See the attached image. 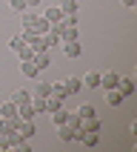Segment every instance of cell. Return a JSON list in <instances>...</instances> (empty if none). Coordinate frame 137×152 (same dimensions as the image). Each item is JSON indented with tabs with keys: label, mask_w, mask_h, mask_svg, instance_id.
Instances as JSON below:
<instances>
[{
	"label": "cell",
	"mask_w": 137,
	"mask_h": 152,
	"mask_svg": "<svg viewBox=\"0 0 137 152\" xmlns=\"http://www.w3.org/2000/svg\"><path fill=\"white\" fill-rule=\"evenodd\" d=\"M57 135H60V141L63 144H71V141H80V129H71V126H57Z\"/></svg>",
	"instance_id": "6da1fadb"
},
{
	"label": "cell",
	"mask_w": 137,
	"mask_h": 152,
	"mask_svg": "<svg viewBox=\"0 0 137 152\" xmlns=\"http://www.w3.org/2000/svg\"><path fill=\"white\" fill-rule=\"evenodd\" d=\"M63 52H66L68 60H74L83 55V46H80V40H63Z\"/></svg>",
	"instance_id": "7a4b0ae2"
},
{
	"label": "cell",
	"mask_w": 137,
	"mask_h": 152,
	"mask_svg": "<svg viewBox=\"0 0 137 152\" xmlns=\"http://www.w3.org/2000/svg\"><path fill=\"white\" fill-rule=\"evenodd\" d=\"M20 75H23V77H32V80H37V77H40V69L34 66V60H20Z\"/></svg>",
	"instance_id": "3957f363"
},
{
	"label": "cell",
	"mask_w": 137,
	"mask_h": 152,
	"mask_svg": "<svg viewBox=\"0 0 137 152\" xmlns=\"http://www.w3.org/2000/svg\"><path fill=\"white\" fill-rule=\"evenodd\" d=\"M32 60H34V66L40 69V72H43V69H49V63H51V58H49V49H37V52L32 55Z\"/></svg>",
	"instance_id": "277c9868"
},
{
	"label": "cell",
	"mask_w": 137,
	"mask_h": 152,
	"mask_svg": "<svg viewBox=\"0 0 137 152\" xmlns=\"http://www.w3.org/2000/svg\"><path fill=\"white\" fill-rule=\"evenodd\" d=\"M117 83H120V75L117 72H106V75H100V86L109 92V89H117Z\"/></svg>",
	"instance_id": "5b68a950"
},
{
	"label": "cell",
	"mask_w": 137,
	"mask_h": 152,
	"mask_svg": "<svg viewBox=\"0 0 137 152\" xmlns=\"http://www.w3.org/2000/svg\"><path fill=\"white\" fill-rule=\"evenodd\" d=\"M14 115H17V103L12 98H6V101L0 103V118H14Z\"/></svg>",
	"instance_id": "8992f818"
},
{
	"label": "cell",
	"mask_w": 137,
	"mask_h": 152,
	"mask_svg": "<svg viewBox=\"0 0 137 152\" xmlns=\"http://www.w3.org/2000/svg\"><path fill=\"white\" fill-rule=\"evenodd\" d=\"M117 89H120V95H123V98H131V95H134V80H131V77H120Z\"/></svg>",
	"instance_id": "52a82bcc"
},
{
	"label": "cell",
	"mask_w": 137,
	"mask_h": 152,
	"mask_svg": "<svg viewBox=\"0 0 137 152\" xmlns=\"http://www.w3.org/2000/svg\"><path fill=\"white\" fill-rule=\"evenodd\" d=\"M77 118H80V121H89V118H97V109H94L92 103H80V106H77Z\"/></svg>",
	"instance_id": "ba28073f"
},
{
	"label": "cell",
	"mask_w": 137,
	"mask_h": 152,
	"mask_svg": "<svg viewBox=\"0 0 137 152\" xmlns=\"http://www.w3.org/2000/svg\"><path fill=\"white\" fill-rule=\"evenodd\" d=\"M17 132H20V135L29 141V138L37 132V126H34V121H20V124H17Z\"/></svg>",
	"instance_id": "9c48e42d"
},
{
	"label": "cell",
	"mask_w": 137,
	"mask_h": 152,
	"mask_svg": "<svg viewBox=\"0 0 137 152\" xmlns=\"http://www.w3.org/2000/svg\"><path fill=\"white\" fill-rule=\"evenodd\" d=\"M80 80H83V86H89V89H97V86H100V72H86Z\"/></svg>",
	"instance_id": "30bf717a"
},
{
	"label": "cell",
	"mask_w": 137,
	"mask_h": 152,
	"mask_svg": "<svg viewBox=\"0 0 137 152\" xmlns=\"http://www.w3.org/2000/svg\"><path fill=\"white\" fill-rule=\"evenodd\" d=\"M43 17H46L49 23H57V20H63V12H60V6H46Z\"/></svg>",
	"instance_id": "8fae6325"
},
{
	"label": "cell",
	"mask_w": 137,
	"mask_h": 152,
	"mask_svg": "<svg viewBox=\"0 0 137 152\" xmlns=\"http://www.w3.org/2000/svg\"><path fill=\"white\" fill-rule=\"evenodd\" d=\"M32 29H34L37 34H46V32L51 29V23H49V20H46L43 15H37V17H34V26H32Z\"/></svg>",
	"instance_id": "7c38bea8"
},
{
	"label": "cell",
	"mask_w": 137,
	"mask_h": 152,
	"mask_svg": "<svg viewBox=\"0 0 137 152\" xmlns=\"http://www.w3.org/2000/svg\"><path fill=\"white\" fill-rule=\"evenodd\" d=\"M63 83H66V92L68 95H77L80 89H83V80H80V77H68V80H63Z\"/></svg>",
	"instance_id": "4fadbf2b"
},
{
	"label": "cell",
	"mask_w": 137,
	"mask_h": 152,
	"mask_svg": "<svg viewBox=\"0 0 137 152\" xmlns=\"http://www.w3.org/2000/svg\"><path fill=\"white\" fill-rule=\"evenodd\" d=\"M66 118H68V109H66V106H60V109L51 112V121H54V126H63V124H66Z\"/></svg>",
	"instance_id": "5bb4252c"
},
{
	"label": "cell",
	"mask_w": 137,
	"mask_h": 152,
	"mask_svg": "<svg viewBox=\"0 0 137 152\" xmlns=\"http://www.w3.org/2000/svg\"><path fill=\"white\" fill-rule=\"evenodd\" d=\"M32 109H34V115H46V98H37V95H32Z\"/></svg>",
	"instance_id": "9a60e30c"
},
{
	"label": "cell",
	"mask_w": 137,
	"mask_h": 152,
	"mask_svg": "<svg viewBox=\"0 0 137 152\" xmlns=\"http://www.w3.org/2000/svg\"><path fill=\"white\" fill-rule=\"evenodd\" d=\"M80 141H83L86 146H97V141H100V132H80Z\"/></svg>",
	"instance_id": "2e32d148"
},
{
	"label": "cell",
	"mask_w": 137,
	"mask_h": 152,
	"mask_svg": "<svg viewBox=\"0 0 137 152\" xmlns=\"http://www.w3.org/2000/svg\"><path fill=\"white\" fill-rule=\"evenodd\" d=\"M12 101H14L17 106H20V103H29V101H32V92H26V89H14V92H12Z\"/></svg>",
	"instance_id": "e0dca14e"
},
{
	"label": "cell",
	"mask_w": 137,
	"mask_h": 152,
	"mask_svg": "<svg viewBox=\"0 0 137 152\" xmlns=\"http://www.w3.org/2000/svg\"><path fill=\"white\" fill-rule=\"evenodd\" d=\"M106 101H109V106H120L126 98L120 95V89H109V92H106Z\"/></svg>",
	"instance_id": "ac0fdd59"
},
{
	"label": "cell",
	"mask_w": 137,
	"mask_h": 152,
	"mask_svg": "<svg viewBox=\"0 0 137 152\" xmlns=\"http://www.w3.org/2000/svg\"><path fill=\"white\" fill-rule=\"evenodd\" d=\"M51 95H57L60 101H66V98H68V92H66V83H63V80H54V83H51Z\"/></svg>",
	"instance_id": "d6986e66"
},
{
	"label": "cell",
	"mask_w": 137,
	"mask_h": 152,
	"mask_svg": "<svg viewBox=\"0 0 137 152\" xmlns=\"http://www.w3.org/2000/svg\"><path fill=\"white\" fill-rule=\"evenodd\" d=\"M17 115L23 121H34V109H32V103H20L17 106Z\"/></svg>",
	"instance_id": "ffe728a7"
},
{
	"label": "cell",
	"mask_w": 137,
	"mask_h": 152,
	"mask_svg": "<svg viewBox=\"0 0 137 152\" xmlns=\"http://www.w3.org/2000/svg\"><path fill=\"white\" fill-rule=\"evenodd\" d=\"M63 103H66V101H60L57 95H49V98H46V112L51 115V112H54V109H60Z\"/></svg>",
	"instance_id": "44dd1931"
},
{
	"label": "cell",
	"mask_w": 137,
	"mask_h": 152,
	"mask_svg": "<svg viewBox=\"0 0 137 152\" xmlns=\"http://www.w3.org/2000/svg\"><path fill=\"white\" fill-rule=\"evenodd\" d=\"M83 129H86V132H100V129H103V121L100 118H89V121H83Z\"/></svg>",
	"instance_id": "7402d4cb"
},
{
	"label": "cell",
	"mask_w": 137,
	"mask_h": 152,
	"mask_svg": "<svg viewBox=\"0 0 137 152\" xmlns=\"http://www.w3.org/2000/svg\"><path fill=\"white\" fill-rule=\"evenodd\" d=\"M60 12L63 15H77V0H63L60 3Z\"/></svg>",
	"instance_id": "603a6c76"
},
{
	"label": "cell",
	"mask_w": 137,
	"mask_h": 152,
	"mask_svg": "<svg viewBox=\"0 0 137 152\" xmlns=\"http://www.w3.org/2000/svg\"><path fill=\"white\" fill-rule=\"evenodd\" d=\"M34 95H37V98H49L51 95V83H37L34 86Z\"/></svg>",
	"instance_id": "cb8c5ba5"
},
{
	"label": "cell",
	"mask_w": 137,
	"mask_h": 152,
	"mask_svg": "<svg viewBox=\"0 0 137 152\" xmlns=\"http://www.w3.org/2000/svg\"><path fill=\"white\" fill-rule=\"evenodd\" d=\"M9 6H12V12H14V15H23L26 9H29V6H26V0H9Z\"/></svg>",
	"instance_id": "d4e9b609"
},
{
	"label": "cell",
	"mask_w": 137,
	"mask_h": 152,
	"mask_svg": "<svg viewBox=\"0 0 137 152\" xmlns=\"http://www.w3.org/2000/svg\"><path fill=\"white\" fill-rule=\"evenodd\" d=\"M60 40H77V26H66V32H63Z\"/></svg>",
	"instance_id": "484cf974"
},
{
	"label": "cell",
	"mask_w": 137,
	"mask_h": 152,
	"mask_svg": "<svg viewBox=\"0 0 137 152\" xmlns=\"http://www.w3.org/2000/svg\"><path fill=\"white\" fill-rule=\"evenodd\" d=\"M34 17H37V15H32V12L26 9L23 15H20V23H23V26H34Z\"/></svg>",
	"instance_id": "4316f807"
},
{
	"label": "cell",
	"mask_w": 137,
	"mask_h": 152,
	"mask_svg": "<svg viewBox=\"0 0 137 152\" xmlns=\"http://www.w3.org/2000/svg\"><path fill=\"white\" fill-rule=\"evenodd\" d=\"M9 46H12V49H20V46H23V37H20V34H17V37H12V40H9Z\"/></svg>",
	"instance_id": "83f0119b"
},
{
	"label": "cell",
	"mask_w": 137,
	"mask_h": 152,
	"mask_svg": "<svg viewBox=\"0 0 137 152\" xmlns=\"http://www.w3.org/2000/svg\"><path fill=\"white\" fill-rule=\"evenodd\" d=\"M40 3H43V0H26V6H29V9H37Z\"/></svg>",
	"instance_id": "f1b7e54d"
},
{
	"label": "cell",
	"mask_w": 137,
	"mask_h": 152,
	"mask_svg": "<svg viewBox=\"0 0 137 152\" xmlns=\"http://www.w3.org/2000/svg\"><path fill=\"white\" fill-rule=\"evenodd\" d=\"M120 3H123L126 9H134V6H137V0H120Z\"/></svg>",
	"instance_id": "f546056e"
}]
</instances>
